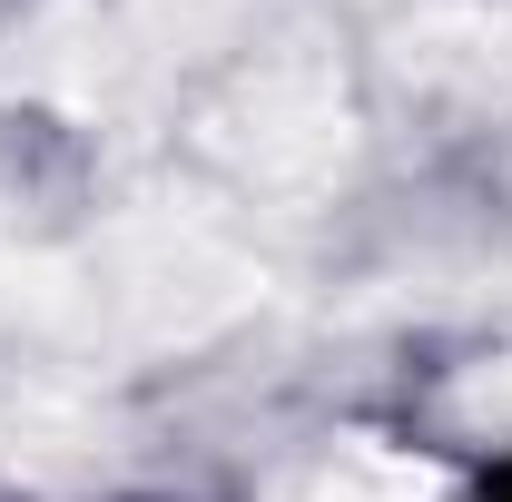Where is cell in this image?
I'll return each mask as SVG.
<instances>
[{"label": "cell", "instance_id": "cell-1", "mask_svg": "<svg viewBox=\"0 0 512 502\" xmlns=\"http://www.w3.org/2000/svg\"><path fill=\"white\" fill-rule=\"evenodd\" d=\"M463 502H512V463H503V473H483V483H473Z\"/></svg>", "mask_w": 512, "mask_h": 502}]
</instances>
